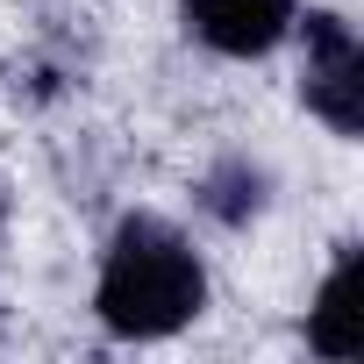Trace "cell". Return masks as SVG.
I'll return each mask as SVG.
<instances>
[{
    "mask_svg": "<svg viewBox=\"0 0 364 364\" xmlns=\"http://www.w3.org/2000/svg\"><path fill=\"white\" fill-rule=\"evenodd\" d=\"M200 307H208V264L186 229H171L164 215H129L107 236L93 279V314L107 336L164 343L186 321H200Z\"/></svg>",
    "mask_w": 364,
    "mask_h": 364,
    "instance_id": "6da1fadb",
    "label": "cell"
},
{
    "mask_svg": "<svg viewBox=\"0 0 364 364\" xmlns=\"http://www.w3.org/2000/svg\"><path fill=\"white\" fill-rule=\"evenodd\" d=\"M300 29V100L314 122H328L343 143L364 136V43L336 8L293 15Z\"/></svg>",
    "mask_w": 364,
    "mask_h": 364,
    "instance_id": "7a4b0ae2",
    "label": "cell"
},
{
    "mask_svg": "<svg viewBox=\"0 0 364 364\" xmlns=\"http://www.w3.org/2000/svg\"><path fill=\"white\" fill-rule=\"evenodd\" d=\"M293 0H178L186 36L215 58H272L293 36Z\"/></svg>",
    "mask_w": 364,
    "mask_h": 364,
    "instance_id": "3957f363",
    "label": "cell"
},
{
    "mask_svg": "<svg viewBox=\"0 0 364 364\" xmlns=\"http://www.w3.org/2000/svg\"><path fill=\"white\" fill-rule=\"evenodd\" d=\"M307 350L314 357H357L364 350V307H357V243L336 250L328 279L314 286V307H307Z\"/></svg>",
    "mask_w": 364,
    "mask_h": 364,
    "instance_id": "277c9868",
    "label": "cell"
},
{
    "mask_svg": "<svg viewBox=\"0 0 364 364\" xmlns=\"http://www.w3.org/2000/svg\"><path fill=\"white\" fill-rule=\"evenodd\" d=\"M193 208H200L215 229H250V222L272 208V171H264L257 157L229 150V157H215V164L193 178Z\"/></svg>",
    "mask_w": 364,
    "mask_h": 364,
    "instance_id": "5b68a950",
    "label": "cell"
},
{
    "mask_svg": "<svg viewBox=\"0 0 364 364\" xmlns=\"http://www.w3.org/2000/svg\"><path fill=\"white\" fill-rule=\"evenodd\" d=\"M0 236H8V186H0Z\"/></svg>",
    "mask_w": 364,
    "mask_h": 364,
    "instance_id": "8992f818",
    "label": "cell"
}]
</instances>
